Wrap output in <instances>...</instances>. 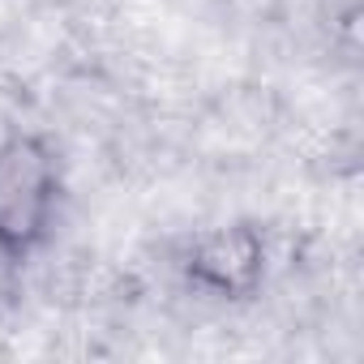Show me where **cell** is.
I'll list each match as a JSON object with an SVG mask.
<instances>
[{
  "mask_svg": "<svg viewBox=\"0 0 364 364\" xmlns=\"http://www.w3.org/2000/svg\"><path fill=\"white\" fill-rule=\"evenodd\" d=\"M65 198V171L56 146L35 129L0 137V236L26 257L56 232Z\"/></svg>",
  "mask_w": 364,
  "mask_h": 364,
  "instance_id": "1",
  "label": "cell"
},
{
  "mask_svg": "<svg viewBox=\"0 0 364 364\" xmlns=\"http://www.w3.org/2000/svg\"><path fill=\"white\" fill-rule=\"evenodd\" d=\"M22 266H26V253L0 236V317H9L22 300Z\"/></svg>",
  "mask_w": 364,
  "mask_h": 364,
  "instance_id": "3",
  "label": "cell"
},
{
  "mask_svg": "<svg viewBox=\"0 0 364 364\" xmlns=\"http://www.w3.org/2000/svg\"><path fill=\"white\" fill-rule=\"evenodd\" d=\"M266 232L257 223H223L198 232L185 253H180V270L185 279L206 291L210 300H249L266 283Z\"/></svg>",
  "mask_w": 364,
  "mask_h": 364,
  "instance_id": "2",
  "label": "cell"
}]
</instances>
